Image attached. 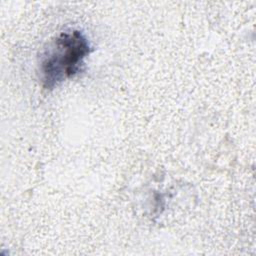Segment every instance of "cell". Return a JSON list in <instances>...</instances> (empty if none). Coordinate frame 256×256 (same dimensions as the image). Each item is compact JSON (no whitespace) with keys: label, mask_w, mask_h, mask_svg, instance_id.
Masks as SVG:
<instances>
[{"label":"cell","mask_w":256,"mask_h":256,"mask_svg":"<svg viewBox=\"0 0 256 256\" xmlns=\"http://www.w3.org/2000/svg\"><path fill=\"white\" fill-rule=\"evenodd\" d=\"M91 52L86 36L79 30L60 33L44 51L40 63L42 85L51 90L75 77Z\"/></svg>","instance_id":"1"}]
</instances>
